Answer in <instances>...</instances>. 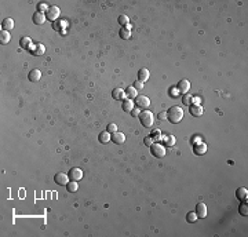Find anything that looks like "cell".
I'll return each instance as SVG.
<instances>
[{
    "label": "cell",
    "instance_id": "obj_1",
    "mask_svg": "<svg viewBox=\"0 0 248 237\" xmlns=\"http://www.w3.org/2000/svg\"><path fill=\"white\" fill-rule=\"evenodd\" d=\"M167 118H168V121H171L172 124H178L183 118V110H182V108H179V106L170 108V110L167 112Z\"/></svg>",
    "mask_w": 248,
    "mask_h": 237
},
{
    "label": "cell",
    "instance_id": "obj_2",
    "mask_svg": "<svg viewBox=\"0 0 248 237\" xmlns=\"http://www.w3.org/2000/svg\"><path fill=\"white\" fill-rule=\"evenodd\" d=\"M139 120H141V124L146 128L152 127L153 123H155L153 113L150 112V110H144V112H141V114H139Z\"/></svg>",
    "mask_w": 248,
    "mask_h": 237
},
{
    "label": "cell",
    "instance_id": "obj_3",
    "mask_svg": "<svg viewBox=\"0 0 248 237\" xmlns=\"http://www.w3.org/2000/svg\"><path fill=\"white\" fill-rule=\"evenodd\" d=\"M150 150H152V155L157 159H161V157L166 156V149H164V146L160 145V144H153L152 146H150Z\"/></svg>",
    "mask_w": 248,
    "mask_h": 237
},
{
    "label": "cell",
    "instance_id": "obj_4",
    "mask_svg": "<svg viewBox=\"0 0 248 237\" xmlns=\"http://www.w3.org/2000/svg\"><path fill=\"white\" fill-rule=\"evenodd\" d=\"M59 14H61V10H59L57 6H51L50 8L47 10V15H46V18H47L48 21H52V22H55V21L58 19Z\"/></svg>",
    "mask_w": 248,
    "mask_h": 237
},
{
    "label": "cell",
    "instance_id": "obj_5",
    "mask_svg": "<svg viewBox=\"0 0 248 237\" xmlns=\"http://www.w3.org/2000/svg\"><path fill=\"white\" fill-rule=\"evenodd\" d=\"M135 105L139 109H146V108L150 106V99L146 95H138L135 98Z\"/></svg>",
    "mask_w": 248,
    "mask_h": 237
},
{
    "label": "cell",
    "instance_id": "obj_6",
    "mask_svg": "<svg viewBox=\"0 0 248 237\" xmlns=\"http://www.w3.org/2000/svg\"><path fill=\"white\" fill-rule=\"evenodd\" d=\"M189 88H190V82H189V80H186V79L179 80V83H178V86H177L178 91L182 92V94H186L187 91H189Z\"/></svg>",
    "mask_w": 248,
    "mask_h": 237
},
{
    "label": "cell",
    "instance_id": "obj_7",
    "mask_svg": "<svg viewBox=\"0 0 248 237\" xmlns=\"http://www.w3.org/2000/svg\"><path fill=\"white\" fill-rule=\"evenodd\" d=\"M54 181H55V182H57L58 185H68V182H69V176H68V174H65V172H58V174H55Z\"/></svg>",
    "mask_w": 248,
    "mask_h": 237
},
{
    "label": "cell",
    "instance_id": "obj_8",
    "mask_svg": "<svg viewBox=\"0 0 248 237\" xmlns=\"http://www.w3.org/2000/svg\"><path fill=\"white\" fill-rule=\"evenodd\" d=\"M193 152L196 153L197 156H201L204 155L205 152H207V145L204 144V142H196L193 146Z\"/></svg>",
    "mask_w": 248,
    "mask_h": 237
},
{
    "label": "cell",
    "instance_id": "obj_9",
    "mask_svg": "<svg viewBox=\"0 0 248 237\" xmlns=\"http://www.w3.org/2000/svg\"><path fill=\"white\" fill-rule=\"evenodd\" d=\"M189 112H190L192 116L198 117V116H201V114L204 113V109H203L200 105H190L189 106Z\"/></svg>",
    "mask_w": 248,
    "mask_h": 237
},
{
    "label": "cell",
    "instance_id": "obj_10",
    "mask_svg": "<svg viewBox=\"0 0 248 237\" xmlns=\"http://www.w3.org/2000/svg\"><path fill=\"white\" fill-rule=\"evenodd\" d=\"M69 178H72L73 181H80L83 178V171L80 168H72L69 171Z\"/></svg>",
    "mask_w": 248,
    "mask_h": 237
},
{
    "label": "cell",
    "instance_id": "obj_11",
    "mask_svg": "<svg viewBox=\"0 0 248 237\" xmlns=\"http://www.w3.org/2000/svg\"><path fill=\"white\" fill-rule=\"evenodd\" d=\"M196 214L198 218H205L207 217V207L204 203H198L196 207Z\"/></svg>",
    "mask_w": 248,
    "mask_h": 237
},
{
    "label": "cell",
    "instance_id": "obj_12",
    "mask_svg": "<svg viewBox=\"0 0 248 237\" xmlns=\"http://www.w3.org/2000/svg\"><path fill=\"white\" fill-rule=\"evenodd\" d=\"M112 141H113L114 144H117V145L124 144V141H125V135L123 134V132L116 131V132H113V137H112Z\"/></svg>",
    "mask_w": 248,
    "mask_h": 237
},
{
    "label": "cell",
    "instance_id": "obj_13",
    "mask_svg": "<svg viewBox=\"0 0 248 237\" xmlns=\"http://www.w3.org/2000/svg\"><path fill=\"white\" fill-rule=\"evenodd\" d=\"M112 97H113L114 99H117V101H121V99L124 101V98H125V91H124L123 88H114L113 91H112Z\"/></svg>",
    "mask_w": 248,
    "mask_h": 237
},
{
    "label": "cell",
    "instance_id": "obj_14",
    "mask_svg": "<svg viewBox=\"0 0 248 237\" xmlns=\"http://www.w3.org/2000/svg\"><path fill=\"white\" fill-rule=\"evenodd\" d=\"M41 79V72L39 71V69H33V71H30L29 73V80L32 83H36L39 82V80Z\"/></svg>",
    "mask_w": 248,
    "mask_h": 237
},
{
    "label": "cell",
    "instance_id": "obj_15",
    "mask_svg": "<svg viewBox=\"0 0 248 237\" xmlns=\"http://www.w3.org/2000/svg\"><path fill=\"white\" fill-rule=\"evenodd\" d=\"M149 71L146 68H142V69H139V72H138V80L139 82H142V83H145L146 80L149 79Z\"/></svg>",
    "mask_w": 248,
    "mask_h": 237
},
{
    "label": "cell",
    "instance_id": "obj_16",
    "mask_svg": "<svg viewBox=\"0 0 248 237\" xmlns=\"http://www.w3.org/2000/svg\"><path fill=\"white\" fill-rule=\"evenodd\" d=\"M46 15H44L43 13H34V15H33V22L34 24H37V25H41V24H44L46 22Z\"/></svg>",
    "mask_w": 248,
    "mask_h": 237
},
{
    "label": "cell",
    "instance_id": "obj_17",
    "mask_svg": "<svg viewBox=\"0 0 248 237\" xmlns=\"http://www.w3.org/2000/svg\"><path fill=\"white\" fill-rule=\"evenodd\" d=\"M14 28V19H11V18H6V19H3V22H2V29L3 30H11Z\"/></svg>",
    "mask_w": 248,
    "mask_h": 237
},
{
    "label": "cell",
    "instance_id": "obj_18",
    "mask_svg": "<svg viewBox=\"0 0 248 237\" xmlns=\"http://www.w3.org/2000/svg\"><path fill=\"white\" fill-rule=\"evenodd\" d=\"M125 97H127L128 99H135V98H137V97H138V94H137V90H135L132 86L127 87V88H125Z\"/></svg>",
    "mask_w": 248,
    "mask_h": 237
},
{
    "label": "cell",
    "instance_id": "obj_19",
    "mask_svg": "<svg viewBox=\"0 0 248 237\" xmlns=\"http://www.w3.org/2000/svg\"><path fill=\"white\" fill-rule=\"evenodd\" d=\"M236 196H237V198H239V200H241V201L247 200L248 190L245 189V187H240V189H237V192H236Z\"/></svg>",
    "mask_w": 248,
    "mask_h": 237
},
{
    "label": "cell",
    "instance_id": "obj_20",
    "mask_svg": "<svg viewBox=\"0 0 248 237\" xmlns=\"http://www.w3.org/2000/svg\"><path fill=\"white\" fill-rule=\"evenodd\" d=\"M112 141V137H110V132L108 131H103L99 134V142H102V144H108V142Z\"/></svg>",
    "mask_w": 248,
    "mask_h": 237
},
{
    "label": "cell",
    "instance_id": "obj_21",
    "mask_svg": "<svg viewBox=\"0 0 248 237\" xmlns=\"http://www.w3.org/2000/svg\"><path fill=\"white\" fill-rule=\"evenodd\" d=\"M134 109V102H132V99H124L123 102V110L124 112H131V110Z\"/></svg>",
    "mask_w": 248,
    "mask_h": 237
},
{
    "label": "cell",
    "instance_id": "obj_22",
    "mask_svg": "<svg viewBox=\"0 0 248 237\" xmlns=\"http://www.w3.org/2000/svg\"><path fill=\"white\" fill-rule=\"evenodd\" d=\"M161 141L164 142V145H167V146H174V144H175V137H174V135H167V137H163Z\"/></svg>",
    "mask_w": 248,
    "mask_h": 237
},
{
    "label": "cell",
    "instance_id": "obj_23",
    "mask_svg": "<svg viewBox=\"0 0 248 237\" xmlns=\"http://www.w3.org/2000/svg\"><path fill=\"white\" fill-rule=\"evenodd\" d=\"M120 37H121V39H124V40L130 39V37H131V30H130V28H121V30H120Z\"/></svg>",
    "mask_w": 248,
    "mask_h": 237
},
{
    "label": "cell",
    "instance_id": "obj_24",
    "mask_svg": "<svg viewBox=\"0 0 248 237\" xmlns=\"http://www.w3.org/2000/svg\"><path fill=\"white\" fill-rule=\"evenodd\" d=\"M182 103L185 106H190L193 105V97L189 95V94H185V95L182 97Z\"/></svg>",
    "mask_w": 248,
    "mask_h": 237
},
{
    "label": "cell",
    "instance_id": "obj_25",
    "mask_svg": "<svg viewBox=\"0 0 248 237\" xmlns=\"http://www.w3.org/2000/svg\"><path fill=\"white\" fill-rule=\"evenodd\" d=\"M66 189H68V192H71V193L76 192V190L79 189L77 181H72V182H68V185H66Z\"/></svg>",
    "mask_w": 248,
    "mask_h": 237
},
{
    "label": "cell",
    "instance_id": "obj_26",
    "mask_svg": "<svg viewBox=\"0 0 248 237\" xmlns=\"http://www.w3.org/2000/svg\"><path fill=\"white\" fill-rule=\"evenodd\" d=\"M0 41H2V44H7L10 41V33L7 30H2V33H0Z\"/></svg>",
    "mask_w": 248,
    "mask_h": 237
},
{
    "label": "cell",
    "instance_id": "obj_27",
    "mask_svg": "<svg viewBox=\"0 0 248 237\" xmlns=\"http://www.w3.org/2000/svg\"><path fill=\"white\" fill-rule=\"evenodd\" d=\"M44 54V46L43 44H36L33 47V55H43Z\"/></svg>",
    "mask_w": 248,
    "mask_h": 237
},
{
    "label": "cell",
    "instance_id": "obj_28",
    "mask_svg": "<svg viewBox=\"0 0 248 237\" xmlns=\"http://www.w3.org/2000/svg\"><path fill=\"white\" fill-rule=\"evenodd\" d=\"M119 24L120 25H123V28L125 26V28H130L128 26V17L127 15H120L119 17Z\"/></svg>",
    "mask_w": 248,
    "mask_h": 237
},
{
    "label": "cell",
    "instance_id": "obj_29",
    "mask_svg": "<svg viewBox=\"0 0 248 237\" xmlns=\"http://www.w3.org/2000/svg\"><path fill=\"white\" fill-rule=\"evenodd\" d=\"M30 44H32V40H30L29 37H22V39H21V47L29 48Z\"/></svg>",
    "mask_w": 248,
    "mask_h": 237
},
{
    "label": "cell",
    "instance_id": "obj_30",
    "mask_svg": "<svg viewBox=\"0 0 248 237\" xmlns=\"http://www.w3.org/2000/svg\"><path fill=\"white\" fill-rule=\"evenodd\" d=\"M197 214L196 212H189V214H187V217H186V221L187 222H196L197 221Z\"/></svg>",
    "mask_w": 248,
    "mask_h": 237
},
{
    "label": "cell",
    "instance_id": "obj_31",
    "mask_svg": "<svg viewBox=\"0 0 248 237\" xmlns=\"http://www.w3.org/2000/svg\"><path fill=\"white\" fill-rule=\"evenodd\" d=\"M239 211H240V214L243 215V217H247L248 215V208H247V205L245 204H241L239 207Z\"/></svg>",
    "mask_w": 248,
    "mask_h": 237
},
{
    "label": "cell",
    "instance_id": "obj_32",
    "mask_svg": "<svg viewBox=\"0 0 248 237\" xmlns=\"http://www.w3.org/2000/svg\"><path fill=\"white\" fill-rule=\"evenodd\" d=\"M37 8H39V13H44V11H47L50 7H48L46 3H39V6H37Z\"/></svg>",
    "mask_w": 248,
    "mask_h": 237
},
{
    "label": "cell",
    "instance_id": "obj_33",
    "mask_svg": "<svg viewBox=\"0 0 248 237\" xmlns=\"http://www.w3.org/2000/svg\"><path fill=\"white\" fill-rule=\"evenodd\" d=\"M106 130H108V132H116L117 131V125L114 123H110V124H108Z\"/></svg>",
    "mask_w": 248,
    "mask_h": 237
},
{
    "label": "cell",
    "instance_id": "obj_34",
    "mask_svg": "<svg viewBox=\"0 0 248 237\" xmlns=\"http://www.w3.org/2000/svg\"><path fill=\"white\" fill-rule=\"evenodd\" d=\"M134 88L137 90V91H138V90H142V88H144V83L139 82V80H137V82L134 83Z\"/></svg>",
    "mask_w": 248,
    "mask_h": 237
},
{
    "label": "cell",
    "instance_id": "obj_35",
    "mask_svg": "<svg viewBox=\"0 0 248 237\" xmlns=\"http://www.w3.org/2000/svg\"><path fill=\"white\" fill-rule=\"evenodd\" d=\"M144 144H145L146 146H152V145H153V138H152V137H146V138L144 139Z\"/></svg>",
    "mask_w": 248,
    "mask_h": 237
},
{
    "label": "cell",
    "instance_id": "obj_36",
    "mask_svg": "<svg viewBox=\"0 0 248 237\" xmlns=\"http://www.w3.org/2000/svg\"><path fill=\"white\" fill-rule=\"evenodd\" d=\"M157 118L159 120H167V112H160L157 114Z\"/></svg>",
    "mask_w": 248,
    "mask_h": 237
},
{
    "label": "cell",
    "instance_id": "obj_37",
    "mask_svg": "<svg viewBox=\"0 0 248 237\" xmlns=\"http://www.w3.org/2000/svg\"><path fill=\"white\" fill-rule=\"evenodd\" d=\"M152 138H153V139H160V138H161V134H160V131H159V130H157V131H153Z\"/></svg>",
    "mask_w": 248,
    "mask_h": 237
},
{
    "label": "cell",
    "instance_id": "obj_38",
    "mask_svg": "<svg viewBox=\"0 0 248 237\" xmlns=\"http://www.w3.org/2000/svg\"><path fill=\"white\" fill-rule=\"evenodd\" d=\"M131 114L134 117H137V116H139V114H141V112H139V109H132L131 110Z\"/></svg>",
    "mask_w": 248,
    "mask_h": 237
},
{
    "label": "cell",
    "instance_id": "obj_39",
    "mask_svg": "<svg viewBox=\"0 0 248 237\" xmlns=\"http://www.w3.org/2000/svg\"><path fill=\"white\" fill-rule=\"evenodd\" d=\"M58 28H59V24L55 21V22H54V29H58Z\"/></svg>",
    "mask_w": 248,
    "mask_h": 237
}]
</instances>
